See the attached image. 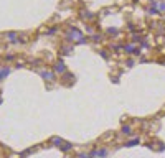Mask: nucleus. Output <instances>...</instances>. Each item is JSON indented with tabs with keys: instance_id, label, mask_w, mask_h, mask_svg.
<instances>
[{
	"instance_id": "f257e3e1",
	"label": "nucleus",
	"mask_w": 165,
	"mask_h": 158,
	"mask_svg": "<svg viewBox=\"0 0 165 158\" xmlns=\"http://www.w3.org/2000/svg\"><path fill=\"white\" fill-rule=\"evenodd\" d=\"M81 38H83V33L79 31L78 28H71L69 33L66 35V40H68V41H79Z\"/></svg>"
},
{
	"instance_id": "423d86ee",
	"label": "nucleus",
	"mask_w": 165,
	"mask_h": 158,
	"mask_svg": "<svg viewBox=\"0 0 165 158\" xmlns=\"http://www.w3.org/2000/svg\"><path fill=\"white\" fill-rule=\"evenodd\" d=\"M121 133L125 135V137H132V135H134V130H132L131 125H122V127H121Z\"/></svg>"
},
{
	"instance_id": "6e6552de",
	"label": "nucleus",
	"mask_w": 165,
	"mask_h": 158,
	"mask_svg": "<svg viewBox=\"0 0 165 158\" xmlns=\"http://www.w3.org/2000/svg\"><path fill=\"white\" fill-rule=\"evenodd\" d=\"M59 150H61V151H69V150H73V143H69V142H65V143L59 147Z\"/></svg>"
},
{
	"instance_id": "7ed1b4c3",
	"label": "nucleus",
	"mask_w": 165,
	"mask_h": 158,
	"mask_svg": "<svg viewBox=\"0 0 165 158\" xmlns=\"http://www.w3.org/2000/svg\"><path fill=\"white\" fill-rule=\"evenodd\" d=\"M53 71H55V74H65L66 72V66L63 61H56L55 63V68H53Z\"/></svg>"
},
{
	"instance_id": "4468645a",
	"label": "nucleus",
	"mask_w": 165,
	"mask_h": 158,
	"mask_svg": "<svg viewBox=\"0 0 165 158\" xmlns=\"http://www.w3.org/2000/svg\"><path fill=\"white\" fill-rule=\"evenodd\" d=\"M101 54H102V58L107 59V51H101Z\"/></svg>"
},
{
	"instance_id": "9d476101",
	"label": "nucleus",
	"mask_w": 165,
	"mask_h": 158,
	"mask_svg": "<svg viewBox=\"0 0 165 158\" xmlns=\"http://www.w3.org/2000/svg\"><path fill=\"white\" fill-rule=\"evenodd\" d=\"M8 72H10V71H8V68H3V69H0V81H2V79L5 78V76L8 74Z\"/></svg>"
},
{
	"instance_id": "39448f33",
	"label": "nucleus",
	"mask_w": 165,
	"mask_h": 158,
	"mask_svg": "<svg viewBox=\"0 0 165 158\" xmlns=\"http://www.w3.org/2000/svg\"><path fill=\"white\" fill-rule=\"evenodd\" d=\"M94 151H96V158H107V155H109V150H107L106 147L94 148Z\"/></svg>"
},
{
	"instance_id": "20e7f679",
	"label": "nucleus",
	"mask_w": 165,
	"mask_h": 158,
	"mask_svg": "<svg viewBox=\"0 0 165 158\" xmlns=\"http://www.w3.org/2000/svg\"><path fill=\"white\" fill-rule=\"evenodd\" d=\"M40 76L45 79V81H48V82H53V81H55V78H56L53 71H45V69H43V71H40Z\"/></svg>"
},
{
	"instance_id": "9b49d317",
	"label": "nucleus",
	"mask_w": 165,
	"mask_h": 158,
	"mask_svg": "<svg viewBox=\"0 0 165 158\" xmlns=\"http://www.w3.org/2000/svg\"><path fill=\"white\" fill-rule=\"evenodd\" d=\"M107 33H109V35H112V36H117V35H119L117 28H109V30H107Z\"/></svg>"
},
{
	"instance_id": "ddd939ff",
	"label": "nucleus",
	"mask_w": 165,
	"mask_h": 158,
	"mask_svg": "<svg viewBox=\"0 0 165 158\" xmlns=\"http://www.w3.org/2000/svg\"><path fill=\"white\" fill-rule=\"evenodd\" d=\"M92 38H94V41H99V40H101V35H94Z\"/></svg>"
},
{
	"instance_id": "0eeeda50",
	"label": "nucleus",
	"mask_w": 165,
	"mask_h": 158,
	"mask_svg": "<svg viewBox=\"0 0 165 158\" xmlns=\"http://www.w3.org/2000/svg\"><path fill=\"white\" fill-rule=\"evenodd\" d=\"M51 143H55V147H61V145L65 143V140H63V138H59V137H53L51 138Z\"/></svg>"
},
{
	"instance_id": "1a4fd4ad",
	"label": "nucleus",
	"mask_w": 165,
	"mask_h": 158,
	"mask_svg": "<svg viewBox=\"0 0 165 158\" xmlns=\"http://www.w3.org/2000/svg\"><path fill=\"white\" fill-rule=\"evenodd\" d=\"M73 51H74L73 46H65V48H63V54H71Z\"/></svg>"
},
{
	"instance_id": "f8f14e48",
	"label": "nucleus",
	"mask_w": 165,
	"mask_h": 158,
	"mask_svg": "<svg viewBox=\"0 0 165 158\" xmlns=\"http://www.w3.org/2000/svg\"><path fill=\"white\" fill-rule=\"evenodd\" d=\"M157 8H158V12H165V0L158 3V5H157Z\"/></svg>"
},
{
	"instance_id": "f03ea898",
	"label": "nucleus",
	"mask_w": 165,
	"mask_h": 158,
	"mask_svg": "<svg viewBox=\"0 0 165 158\" xmlns=\"http://www.w3.org/2000/svg\"><path fill=\"white\" fill-rule=\"evenodd\" d=\"M140 143H142V138L140 137H132V138H129V140L124 142V147L131 148V147H135V145H140Z\"/></svg>"
}]
</instances>
